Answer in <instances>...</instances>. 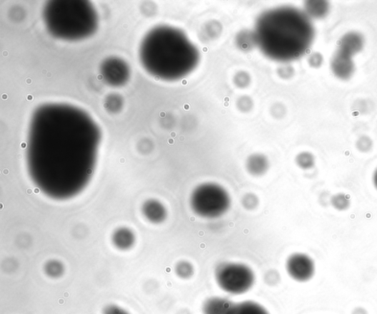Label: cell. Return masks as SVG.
<instances>
[{
	"mask_svg": "<svg viewBox=\"0 0 377 314\" xmlns=\"http://www.w3.org/2000/svg\"><path fill=\"white\" fill-rule=\"evenodd\" d=\"M144 213L146 219L154 224H160L167 217V210L156 200H150L144 206Z\"/></svg>",
	"mask_w": 377,
	"mask_h": 314,
	"instance_id": "obj_12",
	"label": "cell"
},
{
	"mask_svg": "<svg viewBox=\"0 0 377 314\" xmlns=\"http://www.w3.org/2000/svg\"><path fill=\"white\" fill-rule=\"evenodd\" d=\"M114 245L120 249L130 248L134 243V234L128 229L118 230L113 236Z\"/></svg>",
	"mask_w": 377,
	"mask_h": 314,
	"instance_id": "obj_14",
	"label": "cell"
},
{
	"mask_svg": "<svg viewBox=\"0 0 377 314\" xmlns=\"http://www.w3.org/2000/svg\"><path fill=\"white\" fill-rule=\"evenodd\" d=\"M176 275L181 279H190L195 273L193 265L187 261H179L175 268Z\"/></svg>",
	"mask_w": 377,
	"mask_h": 314,
	"instance_id": "obj_17",
	"label": "cell"
},
{
	"mask_svg": "<svg viewBox=\"0 0 377 314\" xmlns=\"http://www.w3.org/2000/svg\"><path fill=\"white\" fill-rule=\"evenodd\" d=\"M278 75L282 79H289L293 75V69L291 66H281L278 69Z\"/></svg>",
	"mask_w": 377,
	"mask_h": 314,
	"instance_id": "obj_25",
	"label": "cell"
},
{
	"mask_svg": "<svg viewBox=\"0 0 377 314\" xmlns=\"http://www.w3.org/2000/svg\"><path fill=\"white\" fill-rule=\"evenodd\" d=\"M253 106V102L248 95H243L237 102V107L240 111L248 112L251 111Z\"/></svg>",
	"mask_w": 377,
	"mask_h": 314,
	"instance_id": "obj_22",
	"label": "cell"
},
{
	"mask_svg": "<svg viewBox=\"0 0 377 314\" xmlns=\"http://www.w3.org/2000/svg\"><path fill=\"white\" fill-rule=\"evenodd\" d=\"M104 314H129L124 309L116 305H109L104 311Z\"/></svg>",
	"mask_w": 377,
	"mask_h": 314,
	"instance_id": "obj_27",
	"label": "cell"
},
{
	"mask_svg": "<svg viewBox=\"0 0 377 314\" xmlns=\"http://www.w3.org/2000/svg\"><path fill=\"white\" fill-rule=\"evenodd\" d=\"M254 33L262 51L278 61L300 58L309 49L315 34L309 18L291 8L263 14L257 21Z\"/></svg>",
	"mask_w": 377,
	"mask_h": 314,
	"instance_id": "obj_1",
	"label": "cell"
},
{
	"mask_svg": "<svg viewBox=\"0 0 377 314\" xmlns=\"http://www.w3.org/2000/svg\"><path fill=\"white\" fill-rule=\"evenodd\" d=\"M228 314H269V313L261 304L248 300L233 304Z\"/></svg>",
	"mask_w": 377,
	"mask_h": 314,
	"instance_id": "obj_13",
	"label": "cell"
},
{
	"mask_svg": "<svg viewBox=\"0 0 377 314\" xmlns=\"http://www.w3.org/2000/svg\"><path fill=\"white\" fill-rule=\"evenodd\" d=\"M140 58L152 75L174 80L191 73L198 63L199 53L181 31L159 27L141 43Z\"/></svg>",
	"mask_w": 377,
	"mask_h": 314,
	"instance_id": "obj_2",
	"label": "cell"
},
{
	"mask_svg": "<svg viewBox=\"0 0 377 314\" xmlns=\"http://www.w3.org/2000/svg\"><path fill=\"white\" fill-rule=\"evenodd\" d=\"M373 184L377 189V170L376 171L373 176Z\"/></svg>",
	"mask_w": 377,
	"mask_h": 314,
	"instance_id": "obj_29",
	"label": "cell"
},
{
	"mask_svg": "<svg viewBox=\"0 0 377 314\" xmlns=\"http://www.w3.org/2000/svg\"><path fill=\"white\" fill-rule=\"evenodd\" d=\"M191 206L197 215L206 219H215L230 208L231 198L227 190L216 183H203L192 192Z\"/></svg>",
	"mask_w": 377,
	"mask_h": 314,
	"instance_id": "obj_4",
	"label": "cell"
},
{
	"mask_svg": "<svg viewBox=\"0 0 377 314\" xmlns=\"http://www.w3.org/2000/svg\"><path fill=\"white\" fill-rule=\"evenodd\" d=\"M46 273L52 277H58L61 275L63 268L61 264L58 261H51L46 264Z\"/></svg>",
	"mask_w": 377,
	"mask_h": 314,
	"instance_id": "obj_23",
	"label": "cell"
},
{
	"mask_svg": "<svg viewBox=\"0 0 377 314\" xmlns=\"http://www.w3.org/2000/svg\"><path fill=\"white\" fill-rule=\"evenodd\" d=\"M216 281L226 293L243 295L249 291L255 283V275L248 266L235 262H224L215 272Z\"/></svg>",
	"mask_w": 377,
	"mask_h": 314,
	"instance_id": "obj_5",
	"label": "cell"
},
{
	"mask_svg": "<svg viewBox=\"0 0 377 314\" xmlns=\"http://www.w3.org/2000/svg\"><path fill=\"white\" fill-rule=\"evenodd\" d=\"M269 160L262 154H253L248 157L246 167L248 173L255 177L266 174L269 169Z\"/></svg>",
	"mask_w": 377,
	"mask_h": 314,
	"instance_id": "obj_9",
	"label": "cell"
},
{
	"mask_svg": "<svg viewBox=\"0 0 377 314\" xmlns=\"http://www.w3.org/2000/svg\"><path fill=\"white\" fill-rule=\"evenodd\" d=\"M222 32V26L217 21H208L204 26L201 34L203 40L216 39Z\"/></svg>",
	"mask_w": 377,
	"mask_h": 314,
	"instance_id": "obj_16",
	"label": "cell"
},
{
	"mask_svg": "<svg viewBox=\"0 0 377 314\" xmlns=\"http://www.w3.org/2000/svg\"><path fill=\"white\" fill-rule=\"evenodd\" d=\"M309 62L313 67L319 66V65L321 63V58L318 54L313 55L311 57Z\"/></svg>",
	"mask_w": 377,
	"mask_h": 314,
	"instance_id": "obj_28",
	"label": "cell"
},
{
	"mask_svg": "<svg viewBox=\"0 0 377 314\" xmlns=\"http://www.w3.org/2000/svg\"><path fill=\"white\" fill-rule=\"evenodd\" d=\"M328 9V4L326 2H308L306 4V9L309 14L317 18L323 16Z\"/></svg>",
	"mask_w": 377,
	"mask_h": 314,
	"instance_id": "obj_18",
	"label": "cell"
},
{
	"mask_svg": "<svg viewBox=\"0 0 377 314\" xmlns=\"http://www.w3.org/2000/svg\"><path fill=\"white\" fill-rule=\"evenodd\" d=\"M44 9L47 28L65 40H79L97 28V16L87 2H51Z\"/></svg>",
	"mask_w": 377,
	"mask_h": 314,
	"instance_id": "obj_3",
	"label": "cell"
},
{
	"mask_svg": "<svg viewBox=\"0 0 377 314\" xmlns=\"http://www.w3.org/2000/svg\"><path fill=\"white\" fill-rule=\"evenodd\" d=\"M103 75L112 85H122L128 81L129 70L125 62L116 58L106 61L103 67Z\"/></svg>",
	"mask_w": 377,
	"mask_h": 314,
	"instance_id": "obj_7",
	"label": "cell"
},
{
	"mask_svg": "<svg viewBox=\"0 0 377 314\" xmlns=\"http://www.w3.org/2000/svg\"><path fill=\"white\" fill-rule=\"evenodd\" d=\"M286 110L281 104H276L271 108V113L273 117L281 118L286 115Z\"/></svg>",
	"mask_w": 377,
	"mask_h": 314,
	"instance_id": "obj_26",
	"label": "cell"
},
{
	"mask_svg": "<svg viewBox=\"0 0 377 314\" xmlns=\"http://www.w3.org/2000/svg\"><path fill=\"white\" fill-rule=\"evenodd\" d=\"M237 44L243 51H248L257 44L255 33L248 31H243L238 35Z\"/></svg>",
	"mask_w": 377,
	"mask_h": 314,
	"instance_id": "obj_15",
	"label": "cell"
},
{
	"mask_svg": "<svg viewBox=\"0 0 377 314\" xmlns=\"http://www.w3.org/2000/svg\"><path fill=\"white\" fill-rule=\"evenodd\" d=\"M286 271L293 280L306 282L311 280L315 273L313 259L303 253H294L286 261Z\"/></svg>",
	"mask_w": 377,
	"mask_h": 314,
	"instance_id": "obj_6",
	"label": "cell"
},
{
	"mask_svg": "<svg viewBox=\"0 0 377 314\" xmlns=\"http://www.w3.org/2000/svg\"><path fill=\"white\" fill-rule=\"evenodd\" d=\"M233 83L238 88H246L251 83V77L246 71H239L235 75Z\"/></svg>",
	"mask_w": 377,
	"mask_h": 314,
	"instance_id": "obj_20",
	"label": "cell"
},
{
	"mask_svg": "<svg viewBox=\"0 0 377 314\" xmlns=\"http://www.w3.org/2000/svg\"><path fill=\"white\" fill-rule=\"evenodd\" d=\"M242 204L247 210H253L258 206V199L253 193H248L243 197Z\"/></svg>",
	"mask_w": 377,
	"mask_h": 314,
	"instance_id": "obj_21",
	"label": "cell"
},
{
	"mask_svg": "<svg viewBox=\"0 0 377 314\" xmlns=\"http://www.w3.org/2000/svg\"><path fill=\"white\" fill-rule=\"evenodd\" d=\"M296 162L301 168L309 169L314 165L315 159L311 153L302 152L296 157Z\"/></svg>",
	"mask_w": 377,
	"mask_h": 314,
	"instance_id": "obj_19",
	"label": "cell"
},
{
	"mask_svg": "<svg viewBox=\"0 0 377 314\" xmlns=\"http://www.w3.org/2000/svg\"><path fill=\"white\" fill-rule=\"evenodd\" d=\"M333 204L336 209L344 210L348 207L349 201L345 195L340 194L333 197Z\"/></svg>",
	"mask_w": 377,
	"mask_h": 314,
	"instance_id": "obj_24",
	"label": "cell"
},
{
	"mask_svg": "<svg viewBox=\"0 0 377 314\" xmlns=\"http://www.w3.org/2000/svg\"><path fill=\"white\" fill-rule=\"evenodd\" d=\"M234 303L228 299L221 297L208 298L203 304V314H228Z\"/></svg>",
	"mask_w": 377,
	"mask_h": 314,
	"instance_id": "obj_10",
	"label": "cell"
},
{
	"mask_svg": "<svg viewBox=\"0 0 377 314\" xmlns=\"http://www.w3.org/2000/svg\"><path fill=\"white\" fill-rule=\"evenodd\" d=\"M363 46V39L361 35L355 33H348L341 39L338 52L351 57L360 52Z\"/></svg>",
	"mask_w": 377,
	"mask_h": 314,
	"instance_id": "obj_11",
	"label": "cell"
},
{
	"mask_svg": "<svg viewBox=\"0 0 377 314\" xmlns=\"http://www.w3.org/2000/svg\"><path fill=\"white\" fill-rule=\"evenodd\" d=\"M332 69L337 77L348 79L352 75L355 66L351 57L338 52L332 61Z\"/></svg>",
	"mask_w": 377,
	"mask_h": 314,
	"instance_id": "obj_8",
	"label": "cell"
}]
</instances>
